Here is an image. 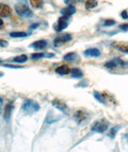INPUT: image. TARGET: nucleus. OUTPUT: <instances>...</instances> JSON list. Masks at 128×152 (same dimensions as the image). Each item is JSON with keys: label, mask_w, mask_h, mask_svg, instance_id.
I'll use <instances>...</instances> for the list:
<instances>
[{"label": "nucleus", "mask_w": 128, "mask_h": 152, "mask_svg": "<svg viewBox=\"0 0 128 152\" xmlns=\"http://www.w3.org/2000/svg\"><path fill=\"white\" fill-rule=\"evenodd\" d=\"M17 1H18V3L15 6V10L16 13L18 14V15L24 17V18L32 17L33 12L30 10L26 0H17Z\"/></svg>", "instance_id": "1"}, {"label": "nucleus", "mask_w": 128, "mask_h": 152, "mask_svg": "<svg viewBox=\"0 0 128 152\" xmlns=\"http://www.w3.org/2000/svg\"><path fill=\"white\" fill-rule=\"evenodd\" d=\"M39 109H40V107H39V103L32 99L25 100L23 104V107H22V110L28 115L33 114L34 112H38Z\"/></svg>", "instance_id": "2"}, {"label": "nucleus", "mask_w": 128, "mask_h": 152, "mask_svg": "<svg viewBox=\"0 0 128 152\" xmlns=\"http://www.w3.org/2000/svg\"><path fill=\"white\" fill-rule=\"evenodd\" d=\"M108 126H109V122L106 118H102L99 120H97L92 125L91 131L96 133H103L108 129Z\"/></svg>", "instance_id": "3"}, {"label": "nucleus", "mask_w": 128, "mask_h": 152, "mask_svg": "<svg viewBox=\"0 0 128 152\" xmlns=\"http://www.w3.org/2000/svg\"><path fill=\"white\" fill-rule=\"evenodd\" d=\"M128 65L127 62L121 59L120 58H115L111 59V60L107 61V63H105V67H107V69L110 70H113L118 67V66H126Z\"/></svg>", "instance_id": "4"}, {"label": "nucleus", "mask_w": 128, "mask_h": 152, "mask_svg": "<svg viewBox=\"0 0 128 152\" xmlns=\"http://www.w3.org/2000/svg\"><path fill=\"white\" fill-rule=\"evenodd\" d=\"M68 18L69 17L67 16L63 15L62 17L59 18L57 23L55 24L54 28H55V31L57 32H61L64 29H66L68 26Z\"/></svg>", "instance_id": "5"}, {"label": "nucleus", "mask_w": 128, "mask_h": 152, "mask_svg": "<svg viewBox=\"0 0 128 152\" xmlns=\"http://www.w3.org/2000/svg\"><path fill=\"white\" fill-rule=\"evenodd\" d=\"M72 39V37L70 34H64L59 36L56 37L54 40V46L55 47H60L63 44L66 43V42H69Z\"/></svg>", "instance_id": "6"}, {"label": "nucleus", "mask_w": 128, "mask_h": 152, "mask_svg": "<svg viewBox=\"0 0 128 152\" xmlns=\"http://www.w3.org/2000/svg\"><path fill=\"white\" fill-rule=\"evenodd\" d=\"M52 105L55 108H57L58 110H59L63 113L66 114V115L69 114V108H68L67 105L66 104V102H64L62 100L55 99H54L52 101Z\"/></svg>", "instance_id": "7"}, {"label": "nucleus", "mask_w": 128, "mask_h": 152, "mask_svg": "<svg viewBox=\"0 0 128 152\" xmlns=\"http://www.w3.org/2000/svg\"><path fill=\"white\" fill-rule=\"evenodd\" d=\"M87 118H88V115L86 114V111H83V110H77L74 115V118L77 122V123H83L84 121H86Z\"/></svg>", "instance_id": "8"}, {"label": "nucleus", "mask_w": 128, "mask_h": 152, "mask_svg": "<svg viewBox=\"0 0 128 152\" xmlns=\"http://www.w3.org/2000/svg\"><path fill=\"white\" fill-rule=\"evenodd\" d=\"M11 15V9L7 4L0 3V17L7 18Z\"/></svg>", "instance_id": "9"}, {"label": "nucleus", "mask_w": 128, "mask_h": 152, "mask_svg": "<svg viewBox=\"0 0 128 152\" xmlns=\"http://www.w3.org/2000/svg\"><path fill=\"white\" fill-rule=\"evenodd\" d=\"M112 47L115 49L123 53L128 54V42H116L112 44Z\"/></svg>", "instance_id": "10"}, {"label": "nucleus", "mask_w": 128, "mask_h": 152, "mask_svg": "<svg viewBox=\"0 0 128 152\" xmlns=\"http://www.w3.org/2000/svg\"><path fill=\"white\" fill-rule=\"evenodd\" d=\"M84 55L86 57H94V58H98L101 55V52L99 49L97 48H89L83 52Z\"/></svg>", "instance_id": "11"}, {"label": "nucleus", "mask_w": 128, "mask_h": 152, "mask_svg": "<svg viewBox=\"0 0 128 152\" xmlns=\"http://www.w3.org/2000/svg\"><path fill=\"white\" fill-rule=\"evenodd\" d=\"M47 44H48V42H47V40H38V41H35L32 44H31L30 47H32L34 49H43L47 47Z\"/></svg>", "instance_id": "12"}, {"label": "nucleus", "mask_w": 128, "mask_h": 152, "mask_svg": "<svg viewBox=\"0 0 128 152\" xmlns=\"http://www.w3.org/2000/svg\"><path fill=\"white\" fill-rule=\"evenodd\" d=\"M60 12L63 15L70 17V16H71L72 15H74V14L75 13L76 9L75 7H73V6H69L67 7H65L63 8V9H62Z\"/></svg>", "instance_id": "13"}, {"label": "nucleus", "mask_w": 128, "mask_h": 152, "mask_svg": "<svg viewBox=\"0 0 128 152\" xmlns=\"http://www.w3.org/2000/svg\"><path fill=\"white\" fill-rule=\"evenodd\" d=\"M13 102H9L7 105L6 106L5 110H4V119L8 121L11 118V114H12V110H13Z\"/></svg>", "instance_id": "14"}, {"label": "nucleus", "mask_w": 128, "mask_h": 152, "mask_svg": "<svg viewBox=\"0 0 128 152\" xmlns=\"http://www.w3.org/2000/svg\"><path fill=\"white\" fill-rule=\"evenodd\" d=\"M71 69L69 68V66L67 65H62L60 66H58L57 68L55 69V72L60 75H68L71 72Z\"/></svg>", "instance_id": "15"}, {"label": "nucleus", "mask_w": 128, "mask_h": 152, "mask_svg": "<svg viewBox=\"0 0 128 152\" xmlns=\"http://www.w3.org/2000/svg\"><path fill=\"white\" fill-rule=\"evenodd\" d=\"M94 94V99H96L98 102H101L102 104H104V105H106V104H107L106 97H105V95L102 94V93L95 91H94V94Z\"/></svg>", "instance_id": "16"}, {"label": "nucleus", "mask_w": 128, "mask_h": 152, "mask_svg": "<svg viewBox=\"0 0 128 152\" xmlns=\"http://www.w3.org/2000/svg\"><path fill=\"white\" fill-rule=\"evenodd\" d=\"M71 77L74 79H81L83 77V72L82 71L81 69L79 68H73L71 71Z\"/></svg>", "instance_id": "17"}, {"label": "nucleus", "mask_w": 128, "mask_h": 152, "mask_svg": "<svg viewBox=\"0 0 128 152\" xmlns=\"http://www.w3.org/2000/svg\"><path fill=\"white\" fill-rule=\"evenodd\" d=\"M77 58H78V55L75 52H70L64 55L63 59L66 61H69V62H75Z\"/></svg>", "instance_id": "18"}, {"label": "nucleus", "mask_w": 128, "mask_h": 152, "mask_svg": "<svg viewBox=\"0 0 128 152\" xmlns=\"http://www.w3.org/2000/svg\"><path fill=\"white\" fill-rule=\"evenodd\" d=\"M98 6V1L97 0H86L85 3V7L86 9H93Z\"/></svg>", "instance_id": "19"}, {"label": "nucleus", "mask_w": 128, "mask_h": 152, "mask_svg": "<svg viewBox=\"0 0 128 152\" xmlns=\"http://www.w3.org/2000/svg\"><path fill=\"white\" fill-rule=\"evenodd\" d=\"M13 61L17 63H23L27 61V56L26 55H18L13 58Z\"/></svg>", "instance_id": "20"}, {"label": "nucleus", "mask_w": 128, "mask_h": 152, "mask_svg": "<svg viewBox=\"0 0 128 152\" xmlns=\"http://www.w3.org/2000/svg\"><path fill=\"white\" fill-rule=\"evenodd\" d=\"M10 36L12 38H25V37L28 36V34L23 31H15L11 32L10 34Z\"/></svg>", "instance_id": "21"}, {"label": "nucleus", "mask_w": 128, "mask_h": 152, "mask_svg": "<svg viewBox=\"0 0 128 152\" xmlns=\"http://www.w3.org/2000/svg\"><path fill=\"white\" fill-rule=\"evenodd\" d=\"M121 128V126L120 125H118V126H115L114 127L110 129V133H109V136L111 138V139H114L116 135V134L118 133V131H119V129Z\"/></svg>", "instance_id": "22"}, {"label": "nucleus", "mask_w": 128, "mask_h": 152, "mask_svg": "<svg viewBox=\"0 0 128 152\" xmlns=\"http://www.w3.org/2000/svg\"><path fill=\"white\" fill-rule=\"evenodd\" d=\"M32 7L35 8H41L43 5V0H30Z\"/></svg>", "instance_id": "23"}, {"label": "nucleus", "mask_w": 128, "mask_h": 152, "mask_svg": "<svg viewBox=\"0 0 128 152\" xmlns=\"http://www.w3.org/2000/svg\"><path fill=\"white\" fill-rule=\"evenodd\" d=\"M43 57H45L44 53H34L31 55L32 59H39V58H42Z\"/></svg>", "instance_id": "24"}, {"label": "nucleus", "mask_w": 128, "mask_h": 152, "mask_svg": "<svg viewBox=\"0 0 128 152\" xmlns=\"http://www.w3.org/2000/svg\"><path fill=\"white\" fill-rule=\"evenodd\" d=\"M115 23H116V22L115 20H113V19H107V20H105L103 25L105 26H111L113 25H115Z\"/></svg>", "instance_id": "25"}, {"label": "nucleus", "mask_w": 128, "mask_h": 152, "mask_svg": "<svg viewBox=\"0 0 128 152\" xmlns=\"http://www.w3.org/2000/svg\"><path fill=\"white\" fill-rule=\"evenodd\" d=\"M4 67H7V68H11V69H21L23 68V66H14V65H11V64H5V65H3Z\"/></svg>", "instance_id": "26"}, {"label": "nucleus", "mask_w": 128, "mask_h": 152, "mask_svg": "<svg viewBox=\"0 0 128 152\" xmlns=\"http://www.w3.org/2000/svg\"><path fill=\"white\" fill-rule=\"evenodd\" d=\"M119 29L123 31H128V23H123L119 25Z\"/></svg>", "instance_id": "27"}, {"label": "nucleus", "mask_w": 128, "mask_h": 152, "mask_svg": "<svg viewBox=\"0 0 128 152\" xmlns=\"http://www.w3.org/2000/svg\"><path fill=\"white\" fill-rule=\"evenodd\" d=\"M9 45V42L3 39H0V47H8Z\"/></svg>", "instance_id": "28"}, {"label": "nucleus", "mask_w": 128, "mask_h": 152, "mask_svg": "<svg viewBox=\"0 0 128 152\" xmlns=\"http://www.w3.org/2000/svg\"><path fill=\"white\" fill-rule=\"evenodd\" d=\"M120 15L121 17H122V18H123V19H127V18H128V14L127 12V11H122L120 14Z\"/></svg>", "instance_id": "29"}, {"label": "nucleus", "mask_w": 128, "mask_h": 152, "mask_svg": "<svg viewBox=\"0 0 128 152\" xmlns=\"http://www.w3.org/2000/svg\"><path fill=\"white\" fill-rule=\"evenodd\" d=\"M39 26V23H34L32 24L31 26V29H36L37 27Z\"/></svg>", "instance_id": "30"}, {"label": "nucleus", "mask_w": 128, "mask_h": 152, "mask_svg": "<svg viewBox=\"0 0 128 152\" xmlns=\"http://www.w3.org/2000/svg\"><path fill=\"white\" fill-rule=\"evenodd\" d=\"M3 98L0 97V109H1V107H2V105H3ZM0 112H1V110H0Z\"/></svg>", "instance_id": "31"}, {"label": "nucleus", "mask_w": 128, "mask_h": 152, "mask_svg": "<svg viewBox=\"0 0 128 152\" xmlns=\"http://www.w3.org/2000/svg\"><path fill=\"white\" fill-rule=\"evenodd\" d=\"M3 25V21L0 18V26H2Z\"/></svg>", "instance_id": "32"}, {"label": "nucleus", "mask_w": 128, "mask_h": 152, "mask_svg": "<svg viewBox=\"0 0 128 152\" xmlns=\"http://www.w3.org/2000/svg\"><path fill=\"white\" fill-rule=\"evenodd\" d=\"M125 138H126V139H127V141H128V133H127V134H126Z\"/></svg>", "instance_id": "33"}, {"label": "nucleus", "mask_w": 128, "mask_h": 152, "mask_svg": "<svg viewBox=\"0 0 128 152\" xmlns=\"http://www.w3.org/2000/svg\"><path fill=\"white\" fill-rule=\"evenodd\" d=\"M2 76H3V74L0 72V77H2Z\"/></svg>", "instance_id": "34"}, {"label": "nucleus", "mask_w": 128, "mask_h": 152, "mask_svg": "<svg viewBox=\"0 0 128 152\" xmlns=\"http://www.w3.org/2000/svg\"><path fill=\"white\" fill-rule=\"evenodd\" d=\"M2 62H3V61H2V60H1V59H0V63H2Z\"/></svg>", "instance_id": "35"}]
</instances>
